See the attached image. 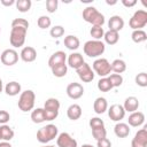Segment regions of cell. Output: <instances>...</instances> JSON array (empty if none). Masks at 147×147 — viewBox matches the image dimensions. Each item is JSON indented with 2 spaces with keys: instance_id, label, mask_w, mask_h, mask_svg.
Instances as JSON below:
<instances>
[{
  "instance_id": "cell-13",
  "label": "cell",
  "mask_w": 147,
  "mask_h": 147,
  "mask_svg": "<svg viewBox=\"0 0 147 147\" xmlns=\"http://www.w3.org/2000/svg\"><path fill=\"white\" fill-rule=\"evenodd\" d=\"M67 94H68V96L70 99L77 100V99H79V98L83 96V94H84V87L79 83H70L67 86Z\"/></svg>"
},
{
  "instance_id": "cell-41",
  "label": "cell",
  "mask_w": 147,
  "mask_h": 147,
  "mask_svg": "<svg viewBox=\"0 0 147 147\" xmlns=\"http://www.w3.org/2000/svg\"><path fill=\"white\" fill-rule=\"evenodd\" d=\"M11 26H21V28H29V22L25 18H14L11 22Z\"/></svg>"
},
{
  "instance_id": "cell-31",
  "label": "cell",
  "mask_w": 147,
  "mask_h": 147,
  "mask_svg": "<svg viewBox=\"0 0 147 147\" xmlns=\"http://www.w3.org/2000/svg\"><path fill=\"white\" fill-rule=\"evenodd\" d=\"M103 38H105V41H106L108 45H115V44L118 41L119 36H118V32L108 30L107 32H105Z\"/></svg>"
},
{
  "instance_id": "cell-37",
  "label": "cell",
  "mask_w": 147,
  "mask_h": 147,
  "mask_svg": "<svg viewBox=\"0 0 147 147\" xmlns=\"http://www.w3.org/2000/svg\"><path fill=\"white\" fill-rule=\"evenodd\" d=\"M37 24H38V26H39L40 29H47V28H49V26H51L52 21H51V18H49L48 16L42 15V16H40V17L38 18Z\"/></svg>"
},
{
  "instance_id": "cell-36",
  "label": "cell",
  "mask_w": 147,
  "mask_h": 147,
  "mask_svg": "<svg viewBox=\"0 0 147 147\" xmlns=\"http://www.w3.org/2000/svg\"><path fill=\"white\" fill-rule=\"evenodd\" d=\"M107 78L109 79V82H110V84H111L113 87H118L123 83V77L121 75H118V74H111Z\"/></svg>"
},
{
  "instance_id": "cell-21",
  "label": "cell",
  "mask_w": 147,
  "mask_h": 147,
  "mask_svg": "<svg viewBox=\"0 0 147 147\" xmlns=\"http://www.w3.org/2000/svg\"><path fill=\"white\" fill-rule=\"evenodd\" d=\"M67 116L71 121H77L82 116V108H80V106L77 105V103L70 105L68 107V109H67Z\"/></svg>"
},
{
  "instance_id": "cell-52",
  "label": "cell",
  "mask_w": 147,
  "mask_h": 147,
  "mask_svg": "<svg viewBox=\"0 0 147 147\" xmlns=\"http://www.w3.org/2000/svg\"><path fill=\"white\" fill-rule=\"evenodd\" d=\"M0 31H1V28H0Z\"/></svg>"
},
{
  "instance_id": "cell-50",
  "label": "cell",
  "mask_w": 147,
  "mask_h": 147,
  "mask_svg": "<svg viewBox=\"0 0 147 147\" xmlns=\"http://www.w3.org/2000/svg\"><path fill=\"white\" fill-rule=\"evenodd\" d=\"M41 147H55V146H41Z\"/></svg>"
},
{
  "instance_id": "cell-4",
  "label": "cell",
  "mask_w": 147,
  "mask_h": 147,
  "mask_svg": "<svg viewBox=\"0 0 147 147\" xmlns=\"http://www.w3.org/2000/svg\"><path fill=\"white\" fill-rule=\"evenodd\" d=\"M57 133H59V130H57L56 125L48 124L46 126L40 127L37 131V140L41 144H47V142L52 141L54 138H56Z\"/></svg>"
},
{
  "instance_id": "cell-48",
  "label": "cell",
  "mask_w": 147,
  "mask_h": 147,
  "mask_svg": "<svg viewBox=\"0 0 147 147\" xmlns=\"http://www.w3.org/2000/svg\"><path fill=\"white\" fill-rule=\"evenodd\" d=\"M2 90H3V84H2V80H1V78H0V93L2 92Z\"/></svg>"
},
{
  "instance_id": "cell-39",
  "label": "cell",
  "mask_w": 147,
  "mask_h": 147,
  "mask_svg": "<svg viewBox=\"0 0 147 147\" xmlns=\"http://www.w3.org/2000/svg\"><path fill=\"white\" fill-rule=\"evenodd\" d=\"M136 84L140 87H146L147 86V74L146 72H140L134 78Z\"/></svg>"
},
{
  "instance_id": "cell-9",
  "label": "cell",
  "mask_w": 147,
  "mask_h": 147,
  "mask_svg": "<svg viewBox=\"0 0 147 147\" xmlns=\"http://www.w3.org/2000/svg\"><path fill=\"white\" fill-rule=\"evenodd\" d=\"M76 71H77L79 79L83 80L84 83H90L94 79V71L92 70L90 64L86 62H84L78 69H76Z\"/></svg>"
},
{
  "instance_id": "cell-26",
  "label": "cell",
  "mask_w": 147,
  "mask_h": 147,
  "mask_svg": "<svg viewBox=\"0 0 147 147\" xmlns=\"http://www.w3.org/2000/svg\"><path fill=\"white\" fill-rule=\"evenodd\" d=\"M110 67H111V71H114L115 74H118L121 75L122 72H124L126 70V63L124 60L122 59H116L114 60L111 63H110Z\"/></svg>"
},
{
  "instance_id": "cell-14",
  "label": "cell",
  "mask_w": 147,
  "mask_h": 147,
  "mask_svg": "<svg viewBox=\"0 0 147 147\" xmlns=\"http://www.w3.org/2000/svg\"><path fill=\"white\" fill-rule=\"evenodd\" d=\"M57 147H77V141L68 132H62L56 139Z\"/></svg>"
},
{
  "instance_id": "cell-34",
  "label": "cell",
  "mask_w": 147,
  "mask_h": 147,
  "mask_svg": "<svg viewBox=\"0 0 147 147\" xmlns=\"http://www.w3.org/2000/svg\"><path fill=\"white\" fill-rule=\"evenodd\" d=\"M96 86H98V88L101 92H108V91H110L113 88V86H111V84H110V82H109V79L107 77H102L98 82V85Z\"/></svg>"
},
{
  "instance_id": "cell-19",
  "label": "cell",
  "mask_w": 147,
  "mask_h": 147,
  "mask_svg": "<svg viewBox=\"0 0 147 147\" xmlns=\"http://www.w3.org/2000/svg\"><path fill=\"white\" fill-rule=\"evenodd\" d=\"M84 62H85L84 57L80 53H71L68 56V64H69V67H71L74 69H78Z\"/></svg>"
},
{
  "instance_id": "cell-38",
  "label": "cell",
  "mask_w": 147,
  "mask_h": 147,
  "mask_svg": "<svg viewBox=\"0 0 147 147\" xmlns=\"http://www.w3.org/2000/svg\"><path fill=\"white\" fill-rule=\"evenodd\" d=\"M49 34L53 37V38H60L64 34V28L62 25H54L51 31H49Z\"/></svg>"
},
{
  "instance_id": "cell-27",
  "label": "cell",
  "mask_w": 147,
  "mask_h": 147,
  "mask_svg": "<svg viewBox=\"0 0 147 147\" xmlns=\"http://www.w3.org/2000/svg\"><path fill=\"white\" fill-rule=\"evenodd\" d=\"M0 132H1V140L3 141H9L14 138V131L10 126L3 124L2 126H0Z\"/></svg>"
},
{
  "instance_id": "cell-32",
  "label": "cell",
  "mask_w": 147,
  "mask_h": 147,
  "mask_svg": "<svg viewBox=\"0 0 147 147\" xmlns=\"http://www.w3.org/2000/svg\"><path fill=\"white\" fill-rule=\"evenodd\" d=\"M92 136H93V138H94L96 141L100 140V139L106 138V136H107V131H106L105 125L93 127V129H92Z\"/></svg>"
},
{
  "instance_id": "cell-2",
  "label": "cell",
  "mask_w": 147,
  "mask_h": 147,
  "mask_svg": "<svg viewBox=\"0 0 147 147\" xmlns=\"http://www.w3.org/2000/svg\"><path fill=\"white\" fill-rule=\"evenodd\" d=\"M84 53L88 57H98L106 51V46L101 40H88L84 44Z\"/></svg>"
},
{
  "instance_id": "cell-10",
  "label": "cell",
  "mask_w": 147,
  "mask_h": 147,
  "mask_svg": "<svg viewBox=\"0 0 147 147\" xmlns=\"http://www.w3.org/2000/svg\"><path fill=\"white\" fill-rule=\"evenodd\" d=\"M0 60H1L2 64H5V65H9V67L10 65H14L18 61V53L15 49H11V48L5 49L1 53Z\"/></svg>"
},
{
  "instance_id": "cell-5",
  "label": "cell",
  "mask_w": 147,
  "mask_h": 147,
  "mask_svg": "<svg viewBox=\"0 0 147 147\" xmlns=\"http://www.w3.org/2000/svg\"><path fill=\"white\" fill-rule=\"evenodd\" d=\"M60 110V101L55 98H49L44 103V113L45 121H53L59 116Z\"/></svg>"
},
{
  "instance_id": "cell-25",
  "label": "cell",
  "mask_w": 147,
  "mask_h": 147,
  "mask_svg": "<svg viewBox=\"0 0 147 147\" xmlns=\"http://www.w3.org/2000/svg\"><path fill=\"white\" fill-rule=\"evenodd\" d=\"M114 132L118 138H126L130 134V127L125 123H117L114 127Z\"/></svg>"
},
{
  "instance_id": "cell-30",
  "label": "cell",
  "mask_w": 147,
  "mask_h": 147,
  "mask_svg": "<svg viewBox=\"0 0 147 147\" xmlns=\"http://www.w3.org/2000/svg\"><path fill=\"white\" fill-rule=\"evenodd\" d=\"M131 39L137 44L144 42L147 40V33L144 30H133L131 33Z\"/></svg>"
},
{
  "instance_id": "cell-24",
  "label": "cell",
  "mask_w": 147,
  "mask_h": 147,
  "mask_svg": "<svg viewBox=\"0 0 147 147\" xmlns=\"http://www.w3.org/2000/svg\"><path fill=\"white\" fill-rule=\"evenodd\" d=\"M5 92L7 95L9 96H15L17 95L20 92H21V84L13 80V82H9L6 86H5Z\"/></svg>"
},
{
  "instance_id": "cell-12",
  "label": "cell",
  "mask_w": 147,
  "mask_h": 147,
  "mask_svg": "<svg viewBox=\"0 0 147 147\" xmlns=\"http://www.w3.org/2000/svg\"><path fill=\"white\" fill-rule=\"evenodd\" d=\"M107 110H108V116H109V118H110L111 121H114V122H119L121 119H123L124 116H125V113H126V111L124 110L123 106H122V105H117V103L111 105Z\"/></svg>"
},
{
  "instance_id": "cell-43",
  "label": "cell",
  "mask_w": 147,
  "mask_h": 147,
  "mask_svg": "<svg viewBox=\"0 0 147 147\" xmlns=\"http://www.w3.org/2000/svg\"><path fill=\"white\" fill-rule=\"evenodd\" d=\"M10 119V115L6 110H0V124H6Z\"/></svg>"
},
{
  "instance_id": "cell-42",
  "label": "cell",
  "mask_w": 147,
  "mask_h": 147,
  "mask_svg": "<svg viewBox=\"0 0 147 147\" xmlns=\"http://www.w3.org/2000/svg\"><path fill=\"white\" fill-rule=\"evenodd\" d=\"M90 126H91V129H93V127H96V126H102V125H105V123H103V121L101 119V118H99V117H92L91 119H90Z\"/></svg>"
},
{
  "instance_id": "cell-44",
  "label": "cell",
  "mask_w": 147,
  "mask_h": 147,
  "mask_svg": "<svg viewBox=\"0 0 147 147\" xmlns=\"http://www.w3.org/2000/svg\"><path fill=\"white\" fill-rule=\"evenodd\" d=\"M96 147H111V142L108 138H103L96 141Z\"/></svg>"
},
{
  "instance_id": "cell-28",
  "label": "cell",
  "mask_w": 147,
  "mask_h": 147,
  "mask_svg": "<svg viewBox=\"0 0 147 147\" xmlns=\"http://www.w3.org/2000/svg\"><path fill=\"white\" fill-rule=\"evenodd\" d=\"M51 70H52V74H53L55 77L61 78V77H64V76L67 75V72H68V67H67L65 63H63V64H57V65L52 67Z\"/></svg>"
},
{
  "instance_id": "cell-47",
  "label": "cell",
  "mask_w": 147,
  "mask_h": 147,
  "mask_svg": "<svg viewBox=\"0 0 147 147\" xmlns=\"http://www.w3.org/2000/svg\"><path fill=\"white\" fill-rule=\"evenodd\" d=\"M0 147H11V145L8 141H1L0 142Z\"/></svg>"
},
{
  "instance_id": "cell-33",
  "label": "cell",
  "mask_w": 147,
  "mask_h": 147,
  "mask_svg": "<svg viewBox=\"0 0 147 147\" xmlns=\"http://www.w3.org/2000/svg\"><path fill=\"white\" fill-rule=\"evenodd\" d=\"M15 5H16V8L18 9V11L26 13L30 10L32 2H31V0H17L15 2Z\"/></svg>"
},
{
  "instance_id": "cell-6",
  "label": "cell",
  "mask_w": 147,
  "mask_h": 147,
  "mask_svg": "<svg viewBox=\"0 0 147 147\" xmlns=\"http://www.w3.org/2000/svg\"><path fill=\"white\" fill-rule=\"evenodd\" d=\"M26 32H28V29H25V28L11 26V31H10V36H9L10 45L14 47H22L25 42Z\"/></svg>"
},
{
  "instance_id": "cell-16",
  "label": "cell",
  "mask_w": 147,
  "mask_h": 147,
  "mask_svg": "<svg viewBox=\"0 0 147 147\" xmlns=\"http://www.w3.org/2000/svg\"><path fill=\"white\" fill-rule=\"evenodd\" d=\"M20 56H21L22 61H24V62H33L37 59V52L33 47L25 46V47L22 48Z\"/></svg>"
},
{
  "instance_id": "cell-22",
  "label": "cell",
  "mask_w": 147,
  "mask_h": 147,
  "mask_svg": "<svg viewBox=\"0 0 147 147\" xmlns=\"http://www.w3.org/2000/svg\"><path fill=\"white\" fill-rule=\"evenodd\" d=\"M93 109H94V111L98 115L103 114L108 109V102H107V100L105 98H101V96L96 98L94 100V103H93Z\"/></svg>"
},
{
  "instance_id": "cell-1",
  "label": "cell",
  "mask_w": 147,
  "mask_h": 147,
  "mask_svg": "<svg viewBox=\"0 0 147 147\" xmlns=\"http://www.w3.org/2000/svg\"><path fill=\"white\" fill-rule=\"evenodd\" d=\"M83 18L85 22L91 23L93 26H102L105 24V16L92 6L86 7L83 10Z\"/></svg>"
},
{
  "instance_id": "cell-20",
  "label": "cell",
  "mask_w": 147,
  "mask_h": 147,
  "mask_svg": "<svg viewBox=\"0 0 147 147\" xmlns=\"http://www.w3.org/2000/svg\"><path fill=\"white\" fill-rule=\"evenodd\" d=\"M123 108H124L125 111H129V113L137 111V109L139 108V100H138V98H136V96H127L125 99V101H124Z\"/></svg>"
},
{
  "instance_id": "cell-3",
  "label": "cell",
  "mask_w": 147,
  "mask_h": 147,
  "mask_svg": "<svg viewBox=\"0 0 147 147\" xmlns=\"http://www.w3.org/2000/svg\"><path fill=\"white\" fill-rule=\"evenodd\" d=\"M34 101H36V94L32 90H26V91H23L18 98V102H17V106L18 108L26 113V111H30L33 109L34 107Z\"/></svg>"
},
{
  "instance_id": "cell-11",
  "label": "cell",
  "mask_w": 147,
  "mask_h": 147,
  "mask_svg": "<svg viewBox=\"0 0 147 147\" xmlns=\"http://www.w3.org/2000/svg\"><path fill=\"white\" fill-rule=\"evenodd\" d=\"M131 147H147V125L134 134L131 141Z\"/></svg>"
},
{
  "instance_id": "cell-35",
  "label": "cell",
  "mask_w": 147,
  "mask_h": 147,
  "mask_svg": "<svg viewBox=\"0 0 147 147\" xmlns=\"http://www.w3.org/2000/svg\"><path fill=\"white\" fill-rule=\"evenodd\" d=\"M90 34L92 38H94V40H100L105 34L103 28L102 26H92L90 30Z\"/></svg>"
},
{
  "instance_id": "cell-7",
  "label": "cell",
  "mask_w": 147,
  "mask_h": 147,
  "mask_svg": "<svg viewBox=\"0 0 147 147\" xmlns=\"http://www.w3.org/2000/svg\"><path fill=\"white\" fill-rule=\"evenodd\" d=\"M147 24V11L144 9L136 10L129 21V25L132 30H142Z\"/></svg>"
},
{
  "instance_id": "cell-46",
  "label": "cell",
  "mask_w": 147,
  "mask_h": 147,
  "mask_svg": "<svg viewBox=\"0 0 147 147\" xmlns=\"http://www.w3.org/2000/svg\"><path fill=\"white\" fill-rule=\"evenodd\" d=\"M1 3L3 6H13L15 3V1L14 0H1Z\"/></svg>"
},
{
  "instance_id": "cell-17",
  "label": "cell",
  "mask_w": 147,
  "mask_h": 147,
  "mask_svg": "<svg viewBox=\"0 0 147 147\" xmlns=\"http://www.w3.org/2000/svg\"><path fill=\"white\" fill-rule=\"evenodd\" d=\"M65 60H67V54L62 51H57L51 55V57L48 60V65H49V68H52L57 64H63V63H65Z\"/></svg>"
},
{
  "instance_id": "cell-18",
  "label": "cell",
  "mask_w": 147,
  "mask_h": 147,
  "mask_svg": "<svg viewBox=\"0 0 147 147\" xmlns=\"http://www.w3.org/2000/svg\"><path fill=\"white\" fill-rule=\"evenodd\" d=\"M127 122H129V125H131L133 127H138L141 124H144V122H145V115L141 111H133L129 116Z\"/></svg>"
},
{
  "instance_id": "cell-40",
  "label": "cell",
  "mask_w": 147,
  "mask_h": 147,
  "mask_svg": "<svg viewBox=\"0 0 147 147\" xmlns=\"http://www.w3.org/2000/svg\"><path fill=\"white\" fill-rule=\"evenodd\" d=\"M59 2L57 0H47L46 1V9L48 13H55L57 9Z\"/></svg>"
},
{
  "instance_id": "cell-8",
  "label": "cell",
  "mask_w": 147,
  "mask_h": 147,
  "mask_svg": "<svg viewBox=\"0 0 147 147\" xmlns=\"http://www.w3.org/2000/svg\"><path fill=\"white\" fill-rule=\"evenodd\" d=\"M93 70L96 75H99L100 77H107L110 75V71H111V67H110V63L108 62L107 59H103V57H100V59H96L93 64Z\"/></svg>"
},
{
  "instance_id": "cell-51",
  "label": "cell",
  "mask_w": 147,
  "mask_h": 147,
  "mask_svg": "<svg viewBox=\"0 0 147 147\" xmlns=\"http://www.w3.org/2000/svg\"><path fill=\"white\" fill-rule=\"evenodd\" d=\"M0 140H1V132H0Z\"/></svg>"
},
{
  "instance_id": "cell-23",
  "label": "cell",
  "mask_w": 147,
  "mask_h": 147,
  "mask_svg": "<svg viewBox=\"0 0 147 147\" xmlns=\"http://www.w3.org/2000/svg\"><path fill=\"white\" fill-rule=\"evenodd\" d=\"M63 42H64V46H65L68 49H70V51H76V49H78L79 44H80L78 37L72 36V34L67 36V37L64 38Z\"/></svg>"
},
{
  "instance_id": "cell-29",
  "label": "cell",
  "mask_w": 147,
  "mask_h": 147,
  "mask_svg": "<svg viewBox=\"0 0 147 147\" xmlns=\"http://www.w3.org/2000/svg\"><path fill=\"white\" fill-rule=\"evenodd\" d=\"M31 119L33 123H42L45 122V113H44V108H37L34 110H32L31 113Z\"/></svg>"
},
{
  "instance_id": "cell-49",
  "label": "cell",
  "mask_w": 147,
  "mask_h": 147,
  "mask_svg": "<svg viewBox=\"0 0 147 147\" xmlns=\"http://www.w3.org/2000/svg\"><path fill=\"white\" fill-rule=\"evenodd\" d=\"M82 147H94L93 145H90V144H84Z\"/></svg>"
},
{
  "instance_id": "cell-15",
  "label": "cell",
  "mask_w": 147,
  "mask_h": 147,
  "mask_svg": "<svg viewBox=\"0 0 147 147\" xmlns=\"http://www.w3.org/2000/svg\"><path fill=\"white\" fill-rule=\"evenodd\" d=\"M108 28L110 31L119 32L124 28V20L119 15H114L108 21Z\"/></svg>"
},
{
  "instance_id": "cell-45",
  "label": "cell",
  "mask_w": 147,
  "mask_h": 147,
  "mask_svg": "<svg viewBox=\"0 0 147 147\" xmlns=\"http://www.w3.org/2000/svg\"><path fill=\"white\" fill-rule=\"evenodd\" d=\"M122 3H123V6L130 8V7H133L137 5V0H122Z\"/></svg>"
}]
</instances>
